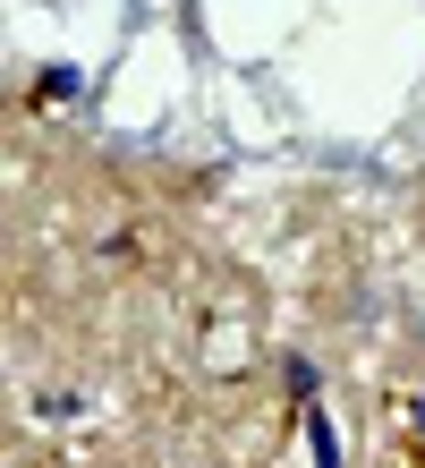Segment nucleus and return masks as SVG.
Returning <instances> with one entry per match:
<instances>
[{"label": "nucleus", "instance_id": "nucleus-3", "mask_svg": "<svg viewBox=\"0 0 425 468\" xmlns=\"http://www.w3.org/2000/svg\"><path fill=\"white\" fill-rule=\"evenodd\" d=\"M77 94V69H43V102H69Z\"/></svg>", "mask_w": 425, "mask_h": 468}, {"label": "nucleus", "instance_id": "nucleus-4", "mask_svg": "<svg viewBox=\"0 0 425 468\" xmlns=\"http://www.w3.org/2000/svg\"><path fill=\"white\" fill-rule=\"evenodd\" d=\"M417 426H425V400H417Z\"/></svg>", "mask_w": 425, "mask_h": 468}, {"label": "nucleus", "instance_id": "nucleus-1", "mask_svg": "<svg viewBox=\"0 0 425 468\" xmlns=\"http://www.w3.org/2000/svg\"><path fill=\"white\" fill-rule=\"evenodd\" d=\"M298 418H306V443H315V468H340V443H332V418H324L315 400H306Z\"/></svg>", "mask_w": 425, "mask_h": 468}, {"label": "nucleus", "instance_id": "nucleus-2", "mask_svg": "<svg viewBox=\"0 0 425 468\" xmlns=\"http://www.w3.org/2000/svg\"><path fill=\"white\" fill-rule=\"evenodd\" d=\"M281 383H290V400L306 409V400H315V357H290V367H281Z\"/></svg>", "mask_w": 425, "mask_h": 468}]
</instances>
